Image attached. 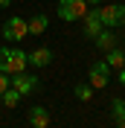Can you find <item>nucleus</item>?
<instances>
[{"label": "nucleus", "mask_w": 125, "mask_h": 128, "mask_svg": "<svg viewBox=\"0 0 125 128\" xmlns=\"http://www.w3.org/2000/svg\"><path fill=\"white\" fill-rule=\"evenodd\" d=\"M99 18L105 29H119L125 24V6L122 3H108V6H99Z\"/></svg>", "instance_id": "nucleus-1"}, {"label": "nucleus", "mask_w": 125, "mask_h": 128, "mask_svg": "<svg viewBox=\"0 0 125 128\" xmlns=\"http://www.w3.org/2000/svg\"><path fill=\"white\" fill-rule=\"evenodd\" d=\"M87 3L84 0H58V18H61L64 24H73V20H82L87 12Z\"/></svg>", "instance_id": "nucleus-2"}, {"label": "nucleus", "mask_w": 125, "mask_h": 128, "mask_svg": "<svg viewBox=\"0 0 125 128\" xmlns=\"http://www.w3.org/2000/svg\"><path fill=\"white\" fill-rule=\"evenodd\" d=\"M108 82H110V67L105 61H93L90 73H87V84L93 90H102V88H108Z\"/></svg>", "instance_id": "nucleus-3"}, {"label": "nucleus", "mask_w": 125, "mask_h": 128, "mask_svg": "<svg viewBox=\"0 0 125 128\" xmlns=\"http://www.w3.org/2000/svg\"><path fill=\"white\" fill-rule=\"evenodd\" d=\"M9 84L18 90L20 96H29V93H35L38 90V76H29V73H15V76H9Z\"/></svg>", "instance_id": "nucleus-4"}, {"label": "nucleus", "mask_w": 125, "mask_h": 128, "mask_svg": "<svg viewBox=\"0 0 125 128\" xmlns=\"http://www.w3.org/2000/svg\"><path fill=\"white\" fill-rule=\"evenodd\" d=\"M3 38L6 41H24L26 35H29V29H26V20L24 18H9L6 24H3Z\"/></svg>", "instance_id": "nucleus-5"}, {"label": "nucleus", "mask_w": 125, "mask_h": 128, "mask_svg": "<svg viewBox=\"0 0 125 128\" xmlns=\"http://www.w3.org/2000/svg\"><path fill=\"white\" fill-rule=\"evenodd\" d=\"M29 67V52L18 47H9V76H15V73H24Z\"/></svg>", "instance_id": "nucleus-6"}, {"label": "nucleus", "mask_w": 125, "mask_h": 128, "mask_svg": "<svg viewBox=\"0 0 125 128\" xmlns=\"http://www.w3.org/2000/svg\"><path fill=\"white\" fill-rule=\"evenodd\" d=\"M82 20H84V35H87V38H96V35L105 29V26H102V18H99V6H96V9H87Z\"/></svg>", "instance_id": "nucleus-7"}, {"label": "nucleus", "mask_w": 125, "mask_h": 128, "mask_svg": "<svg viewBox=\"0 0 125 128\" xmlns=\"http://www.w3.org/2000/svg\"><path fill=\"white\" fill-rule=\"evenodd\" d=\"M52 50L50 47H38V50H32L29 52V64L32 67H38V70H44V67H47V64H52Z\"/></svg>", "instance_id": "nucleus-8"}, {"label": "nucleus", "mask_w": 125, "mask_h": 128, "mask_svg": "<svg viewBox=\"0 0 125 128\" xmlns=\"http://www.w3.org/2000/svg\"><path fill=\"white\" fill-rule=\"evenodd\" d=\"M29 125L32 128H47L50 125V111L44 105H32L29 108Z\"/></svg>", "instance_id": "nucleus-9"}, {"label": "nucleus", "mask_w": 125, "mask_h": 128, "mask_svg": "<svg viewBox=\"0 0 125 128\" xmlns=\"http://www.w3.org/2000/svg\"><path fill=\"white\" fill-rule=\"evenodd\" d=\"M93 44H96V50H99V52H108V50L116 47V32H114V29H102L99 35L93 38Z\"/></svg>", "instance_id": "nucleus-10"}, {"label": "nucleus", "mask_w": 125, "mask_h": 128, "mask_svg": "<svg viewBox=\"0 0 125 128\" xmlns=\"http://www.w3.org/2000/svg\"><path fill=\"white\" fill-rule=\"evenodd\" d=\"M26 29H29V35H44L50 29V18L47 15H32L26 20Z\"/></svg>", "instance_id": "nucleus-11"}, {"label": "nucleus", "mask_w": 125, "mask_h": 128, "mask_svg": "<svg viewBox=\"0 0 125 128\" xmlns=\"http://www.w3.org/2000/svg\"><path fill=\"white\" fill-rule=\"evenodd\" d=\"M105 64H108L110 70H119V67H125V50H119V47L108 50V52H105Z\"/></svg>", "instance_id": "nucleus-12"}, {"label": "nucleus", "mask_w": 125, "mask_h": 128, "mask_svg": "<svg viewBox=\"0 0 125 128\" xmlns=\"http://www.w3.org/2000/svg\"><path fill=\"white\" fill-rule=\"evenodd\" d=\"M20 99H24V96L18 93V90L12 88V84H9V88L3 90V96H0V102L6 105V108H18V105H20Z\"/></svg>", "instance_id": "nucleus-13"}, {"label": "nucleus", "mask_w": 125, "mask_h": 128, "mask_svg": "<svg viewBox=\"0 0 125 128\" xmlns=\"http://www.w3.org/2000/svg\"><path fill=\"white\" fill-rule=\"evenodd\" d=\"M73 96H76L78 102H90V99H93V88H90V84H76V88H73Z\"/></svg>", "instance_id": "nucleus-14"}, {"label": "nucleus", "mask_w": 125, "mask_h": 128, "mask_svg": "<svg viewBox=\"0 0 125 128\" xmlns=\"http://www.w3.org/2000/svg\"><path fill=\"white\" fill-rule=\"evenodd\" d=\"M110 114L114 120H125V99H110Z\"/></svg>", "instance_id": "nucleus-15"}, {"label": "nucleus", "mask_w": 125, "mask_h": 128, "mask_svg": "<svg viewBox=\"0 0 125 128\" xmlns=\"http://www.w3.org/2000/svg\"><path fill=\"white\" fill-rule=\"evenodd\" d=\"M0 73L9 76V47H0Z\"/></svg>", "instance_id": "nucleus-16"}, {"label": "nucleus", "mask_w": 125, "mask_h": 128, "mask_svg": "<svg viewBox=\"0 0 125 128\" xmlns=\"http://www.w3.org/2000/svg\"><path fill=\"white\" fill-rule=\"evenodd\" d=\"M6 88H9V76H6V73H0V96H3Z\"/></svg>", "instance_id": "nucleus-17"}, {"label": "nucleus", "mask_w": 125, "mask_h": 128, "mask_svg": "<svg viewBox=\"0 0 125 128\" xmlns=\"http://www.w3.org/2000/svg\"><path fill=\"white\" fill-rule=\"evenodd\" d=\"M116 79H119V84L125 88V67H119V70H116Z\"/></svg>", "instance_id": "nucleus-18"}, {"label": "nucleus", "mask_w": 125, "mask_h": 128, "mask_svg": "<svg viewBox=\"0 0 125 128\" xmlns=\"http://www.w3.org/2000/svg\"><path fill=\"white\" fill-rule=\"evenodd\" d=\"M87 6H90V3H93V6H102V3H105V0H84Z\"/></svg>", "instance_id": "nucleus-19"}, {"label": "nucleus", "mask_w": 125, "mask_h": 128, "mask_svg": "<svg viewBox=\"0 0 125 128\" xmlns=\"http://www.w3.org/2000/svg\"><path fill=\"white\" fill-rule=\"evenodd\" d=\"M12 6V0H0V9H9Z\"/></svg>", "instance_id": "nucleus-20"}, {"label": "nucleus", "mask_w": 125, "mask_h": 128, "mask_svg": "<svg viewBox=\"0 0 125 128\" xmlns=\"http://www.w3.org/2000/svg\"><path fill=\"white\" fill-rule=\"evenodd\" d=\"M116 128H125V120H116Z\"/></svg>", "instance_id": "nucleus-21"}]
</instances>
